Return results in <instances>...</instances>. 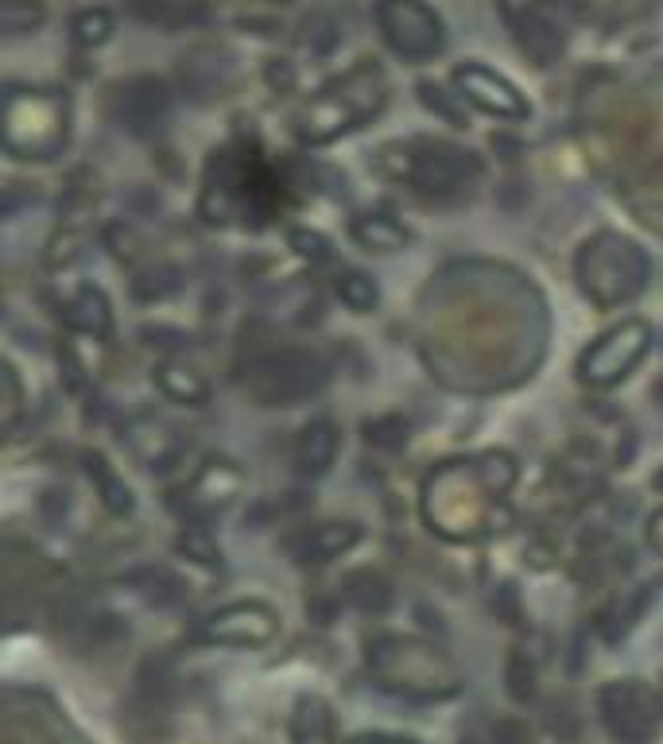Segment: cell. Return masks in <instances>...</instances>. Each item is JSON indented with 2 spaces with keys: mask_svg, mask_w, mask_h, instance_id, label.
Returning a JSON list of instances; mask_svg holds the SVG:
<instances>
[{
  "mask_svg": "<svg viewBox=\"0 0 663 744\" xmlns=\"http://www.w3.org/2000/svg\"><path fill=\"white\" fill-rule=\"evenodd\" d=\"M404 182L419 198L431 202H458L482 179V159L466 147L442 144V140H416L404 147V164L396 167Z\"/></svg>",
  "mask_w": 663,
  "mask_h": 744,
  "instance_id": "6",
  "label": "cell"
},
{
  "mask_svg": "<svg viewBox=\"0 0 663 744\" xmlns=\"http://www.w3.org/2000/svg\"><path fill=\"white\" fill-rule=\"evenodd\" d=\"M408 434H411V423L404 415H380L365 423V442L388 454L404 451V446H408Z\"/></svg>",
  "mask_w": 663,
  "mask_h": 744,
  "instance_id": "27",
  "label": "cell"
},
{
  "mask_svg": "<svg viewBox=\"0 0 663 744\" xmlns=\"http://www.w3.org/2000/svg\"><path fill=\"white\" fill-rule=\"evenodd\" d=\"M172 113V90L156 74H140L132 82L121 86L117 93V121L132 136H152Z\"/></svg>",
  "mask_w": 663,
  "mask_h": 744,
  "instance_id": "14",
  "label": "cell"
},
{
  "mask_svg": "<svg viewBox=\"0 0 663 744\" xmlns=\"http://www.w3.org/2000/svg\"><path fill=\"white\" fill-rule=\"evenodd\" d=\"M129 586L140 589V598L147 601V606H179L183 598H187V586H183V578H175L172 570H136L129 574Z\"/></svg>",
  "mask_w": 663,
  "mask_h": 744,
  "instance_id": "23",
  "label": "cell"
},
{
  "mask_svg": "<svg viewBox=\"0 0 663 744\" xmlns=\"http://www.w3.org/2000/svg\"><path fill=\"white\" fill-rule=\"evenodd\" d=\"M43 0H0V35H27L43 27Z\"/></svg>",
  "mask_w": 663,
  "mask_h": 744,
  "instance_id": "25",
  "label": "cell"
},
{
  "mask_svg": "<svg viewBox=\"0 0 663 744\" xmlns=\"http://www.w3.org/2000/svg\"><path fill=\"white\" fill-rule=\"evenodd\" d=\"M350 744H419V741H411V736H393V733H361V736H353Z\"/></svg>",
  "mask_w": 663,
  "mask_h": 744,
  "instance_id": "35",
  "label": "cell"
},
{
  "mask_svg": "<svg viewBox=\"0 0 663 744\" xmlns=\"http://www.w3.org/2000/svg\"><path fill=\"white\" fill-rule=\"evenodd\" d=\"M4 431H9V426H4V423H0V442H4Z\"/></svg>",
  "mask_w": 663,
  "mask_h": 744,
  "instance_id": "37",
  "label": "cell"
},
{
  "mask_svg": "<svg viewBox=\"0 0 663 744\" xmlns=\"http://www.w3.org/2000/svg\"><path fill=\"white\" fill-rule=\"evenodd\" d=\"M361 543V528L350 524V520H330V524H314L307 532H299L287 551H291L295 563L303 566H322V563H334L338 555H345L350 547Z\"/></svg>",
  "mask_w": 663,
  "mask_h": 744,
  "instance_id": "15",
  "label": "cell"
},
{
  "mask_svg": "<svg viewBox=\"0 0 663 744\" xmlns=\"http://www.w3.org/2000/svg\"><path fill=\"white\" fill-rule=\"evenodd\" d=\"M505 690L512 702H532L535 698V667L524 652H512L505 663Z\"/></svg>",
  "mask_w": 663,
  "mask_h": 744,
  "instance_id": "30",
  "label": "cell"
},
{
  "mask_svg": "<svg viewBox=\"0 0 663 744\" xmlns=\"http://www.w3.org/2000/svg\"><path fill=\"white\" fill-rule=\"evenodd\" d=\"M648 349H652V326L648 322H617L614 330L594 337L589 349L578 357V377L589 388H614L648 357Z\"/></svg>",
  "mask_w": 663,
  "mask_h": 744,
  "instance_id": "7",
  "label": "cell"
},
{
  "mask_svg": "<svg viewBox=\"0 0 663 744\" xmlns=\"http://www.w3.org/2000/svg\"><path fill=\"white\" fill-rule=\"evenodd\" d=\"M156 385L167 400L187 403V408H202L210 403V380L198 373V365H190L187 357H164L156 365Z\"/></svg>",
  "mask_w": 663,
  "mask_h": 744,
  "instance_id": "17",
  "label": "cell"
},
{
  "mask_svg": "<svg viewBox=\"0 0 663 744\" xmlns=\"http://www.w3.org/2000/svg\"><path fill=\"white\" fill-rule=\"evenodd\" d=\"M16 403H20V380L9 360H0V411H4V415H16ZM0 423H4V419H0Z\"/></svg>",
  "mask_w": 663,
  "mask_h": 744,
  "instance_id": "33",
  "label": "cell"
},
{
  "mask_svg": "<svg viewBox=\"0 0 663 744\" xmlns=\"http://www.w3.org/2000/svg\"><path fill=\"white\" fill-rule=\"evenodd\" d=\"M175 551L179 555H187V558H195L198 566H221V547H218V540H213L210 532H206L202 524H190V528H183L179 532V540H175Z\"/></svg>",
  "mask_w": 663,
  "mask_h": 744,
  "instance_id": "28",
  "label": "cell"
},
{
  "mask_svg": "<svg viewBox=\"0 0 663 744\" xmlns=\"http://www.w3.org/2000/svg\"><path fill=\"white\" fill-rule=\"evenodd\" d=\"M183 86H187L198 101L221 98L225 86H230V58H225V51L210 47V63H202V47L183 55Z\"/></svg>",
  "mask_w": 663,
  "mask_h": 744,
  "instance_id": "20",
  "label": "cell"
},
{
  "mask_svg": "<svg viewBox=\"0 0 663 744\" xmlns=\"http://www.w3.org/2000/svg\"><path fill=\"white\" fill-rule=\"evenodd\" d=\"M82 466H86V477L93 481V492H98L101 504H106L109 512H113V515H132V512H136V497H132V489L124 485V477L117 474L113 466H109L106 454L86 451Z\"/></svg>",
  "mask_w": 663,
  "mask_h": 744,
  "instance_id": "21",
  "label": "cell"
},
{
  "mask_svg": "<svg viewBox=\"0 0 663 744\" xmlns=\"http://www.w3.org/2000/svg\"><path fill=\"white\" fill-rule=\"evenodd\" d=\"M648 276H652L648 253L637 241L614 230H601L582 241L578 256H574V279L589 303L598 307H621L637 299L648 287Z\"/></svg>",
  "mask_w": 663,
  "mask_h": 744,
  "instance_id": "4",
  "label": "cell"
},
{
  "mask_svg": "<svg viewBox=\"0 0 663 744\" xmlns=\"http://www.w3.org/2000/svg\"><path fill=\"white\" fill-rule=\"evenodd\" d=\"M385 74L377 63H361L353 70H345L342 78H334L330 86H322L303 109L295 116V132L307 144H330V140L345 136V132L361 129L368 116H377L385 106Z\"/></svg>",
  "mask_w": 663,
  "mask_h": 744,
  "instance_id": "2",
  "label": "cell"
},
{
  "mask_svg": "<svg viewBox=\"0 0 663 744\" xmlns=\"http://www.w3.org/2000/svg\"><path fill=\"white\" fill-rule=\"evenodd\" d=\"M601 725L614 733L617 744H652L660 733V706L648 687L632 679H617L598 690Z\"/></svg>",
  "mask_w": 663,
  "mask_h": 744,
  "instance_id": "9",
  "label": "cell"
},
{
  "mask_svg": "<svg viewBox=\"0 0 663 744\" xmlns=\"http://www.w3.org/2000/svg\"><path fill=\"white\" fill-rule=\"evenodd\" d=\"M350 237L357 241L361 248H368V253H400V248L411 245L408 225H404L400 218H393V213H380V210L353 218Z\"/></svg>",
  "mask_w": 663,
  "mask_h": 744,
  "instance_id": "19",
  "label": "cell"
},
{
  "mask_svg": "<svg viewBox=\"0 0 663 744\" xmlns=\"http://www.w3.org/2000/svg\"><path fill=\"white\" fill-rule=\"evenodd\" d=\"M241 489H245V474H241L233 462L213 458L190 477V485L183 489L179 508L190 515V520H210V515L225 512V508L241 497Z\"/></svg>",
  "mask_w": 663,
  "mask_h": 744,
  "instance_id": "13",
  "label": "cell"
},
{
  "mask_svg": "<svg viewBox=\"0 0 663 744\" xmlns=\"http://www.w3.org/2000/svg\"><path fill=\"white\" fill-rule=\"evenodd\" d=\"M345 601L361 613H385L393 606V581L380 570H353L345 578Z\"/></svg>",
  "mask_w": 663,
  "mask_h": 744,
  "instance_id": "22",
  "label": "cell"
},
{
  "mask_svg": "<svg viewBox=\"0 0 663 744\" xmlns=\"http://www.w3.org/2000/svg\"><path fill=\"white\" fill-rule=\"evenodd\" d=\"M70 35H74V47H82V51L101 47V43L113 35V16H109V9H82L74 16Z\"/></svg>",
  "mask_w": 663,
  "mask_h": 744,
  "instance_id": "26",
  "label": "cell"
},
{
  "mask_svg": "<svg viewBox=\"0 0 663 744\" xmlns=\"http://www.w3.org/2000/svg\"><path fill=\"white\" fill-rule=\"evenodd\" d=\"M70 136V101L47 86H12L0 93V147L16 159H55Z\"/></svg>",
  "mask_w": 663,
  "mask_h": 744,
  "instance_id": "1",
  "label": "cell"
},
{
  "mask_svg": "<svg viewBox=\"0 0 663 744\" xmlns=\"http://www.w3.org/2000/svg\"><path fill=\"white\" fill-rule=\"evenodd\" d=\"M330 365L303 345H272L245 368V388L261 408H295L327 388Z\"/></svg>",
  "mask_w": 663,
  "mask_h": 744,
  "instance_id": "5",
  "label": "cell"
},
{
  "mask_svg": "<svg viewBox=\"0 0 663 744\" xmlns=\"http://www.w3.org/2000/svg\"><path fill=\"white\" fill-rule=\"evenodd\" d=\"M419 98H423L427 106L434 109V113H442L451 124H458V129H462V124H466V116H462V109L454 106V101H442V98H439V86L423 82V86H419Z\"/></svg>",
  "mask_w": 663,
  "mask_h": 744,
  "instance_id": "34",
  "label": "cell"
},
{
  "mask_svg": "<svg viewBox=\"0 0 663 744\" xmlns=\"http://www.w3.org/2000/svg\"><path fill=\"white\" fill-rule=\"evenodd\" d=\"M291 248H295V256H303V260H311V264H327V260H334V245H330L322 233H314V230H291Z\"/></svg>",
  "mask_w": 663,
  "mask_h": 744,
  "instance_id": "31",
  "label": "cell"
},
{
  "mask_svg": "<svg viewBox=\"0 0 663 744\" xmlns=\"http://www.w3.org/2000/svg\"><path fill=\"white\" fill-rule=\"evenodd\" d=\"M377 24L388 47L396 55L411 58V63L434 58L442 51V43H446L442 20L434 16V9H427L423 0H380Z\"/></svg>",
  "mask_w": 663,
  "mask_h": 744,
  "instance_id": "8",
  "label": "cell"
},
{
  "mask_svg": "<svg viewBox=\"0 0 663 744\" xmlns=\"http://www.w3.org/2000/svg\"><path fill=\"white\" fill-rule=\"evenodd\" d=\"M330 729V710L322 702H299V713H295V733L299 736H319Z\"/></svg>",
  "mask_w": 663,
  "mask_h": 744,
  "instance_id": "32",
  "label": "cell"
},
{
  "mask_svg": "<svg viewBox=\"0 0 663 744\" xmlns=\"http://www.w3.org/2000/svg\"><path fill=\"white\" fill-rule=\"evenodd\" d=\"M368 671L385 690L416 702H442L458 695L462 679L454 663L439 647L416 636H373L368 640Z\"/></svg>",
  "mask_w": 663,
  "mask_h": 744,
  "instance_id": "3",
  "label": "cell"
},
{
  "mask_svg": "<svg viewBox=\"0 0 663 744\" xmlns=\"http://www.w3.org/2000/svg\"><path fill=\"white\" fill-rule=\"evenodd\" d=\"M454 86H458V93L469 106H477L489 116H505V121H524L528 116L524 93L482 63H462L458 70H454Z\"/></svg>",
  "mask_w": 663,
  "mask_h": 744,
  "instance_id": "12",
  "label": "cell"
},
{
  "mask_svg": "<svg viewBox=\"0 0 663 744\" xmlns=\"http://www.w3.org/2000/svg\"><path fill=\"white\" fill-rule=\"evenodd\" d=\"M63 322L74 334H90V337H109L113 334V307H109L101 287H78L66 299Z\"/></svg>",
  "mask_w": 663,
  "mask_h": 744,
  "instance_id": "18",
  "label": "cell"
},
{
  "mask_svg": "<svg viewBox=\"0 0 663 744\" xmlns=\"http://www.w3.org/2000/svg\"><path fill=\"white\" fill-rule=\"evenodd\" d=\"M179 287H183V271L167 268V264H159V268H147L144 276L132 279V291H136V299H144V303L167 299V295H175Z\"/></svg>",
  "mask_w": 663,
  "mask_h": 744,
  "instance_id": "29",
  "label": "cell"
},
{
  "mask_svg": "<svg viewBox=\"0 0 663 744\" xmlns=\"http://www.w3.org/2000/svg\"><path fill=\"white\" fill-rule=\"evenodd\" d=\"M338 442H342V434H338L334 419H311L303 431L295 434V451H291L295 469L303 477H322L334 466Z\"/></svg>",
  "mask_w": 663,
  "mask_h": 744,
  "instance_id": "16",
  "label": "cell"
},
{
  "mask_svg": "<svg viewBox=\"0 0 663 744\" xmlns=\"http://www.w3.org/2000/svg\"><path fill=\"white\" fill-rule=\"evenodd\" d=\"M334 295L353 314L377 311V303H380V287L368 271H342V276L334 279Z\"/></svg>",
  "mask_w": 663,
  "mask_h": 744,
  "instance_id": "24",
  "label": "cell"
},
{
  "mask_svg": "<svg viewBox=\"0 0 663 744\" xmlns=\"http://www.w3.org/2000/svg\"><path fill=\"white\" fill-rule=\"evenodd\" d=\"M505 20L512 40L535 66H551L563 55L566 35L551 4H543V0H505Z\"/></svg>",
  "mask_w": 663,
  "mask_h": 744,
  "instance_id": "11",
  "label": "cell"
},
{
  "mask_svg": "<svg viewBox=\"0 0 663 744\" xmlns=\"http://www.w3.org/2000/svg\"><path fill=\"white\" fill-rule=\"evenodd\" d=\"M279 632V617L264 601H233L218 613L202 617L190 629L195 644H218V647H264Z\"/></svg>",
  "mask_w": 663,
  "mask_h": 744,
  "instance_id": "10",
  "label": "cell"
},
{
  "mask_svg": "<svg viewBox=\"0 0 663 744\" xmlns=\"http://www.w3.org/2000/svg\"><path fill=\"white\" fill-rule=\"evenodd\" d=\"M655 489H663V469H660V474H655Z\"/></svg>",
  "mask_w": 663,
  "mask_h": 744,
  "instance_id": "36",
  "label": "cell"
}]
</instances>
